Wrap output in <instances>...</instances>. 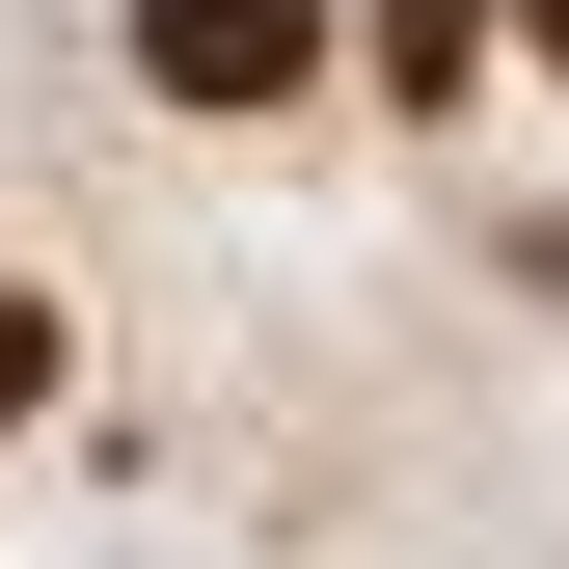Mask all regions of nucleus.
I'll use <instances>...</instances> for the list:
<instances>
[{
  "mask_svg": "<svg viewBox=\"0 0 569 569\" xmlns=\"http://www.w3.org/2000/svg\"><path fill=\"white\" fill-rule=\"evenodd\" d=\"M136 54H163L190 109H299L326 82V0H136Z\"/></svg>",
  "mask_w": 569,
  "mask_h": 569,
  "instance_id": "1",
  "label": "nucleus"
},
{
  "mask_svg": "<svg viewBox=\"0 0 569 569\" xmlns=\"http://www.w3.org/2000/svg\"><path fill=\"white\" fill-rule=\"evenodd\" d=\"M28 407H54V299L0 271V435H28Z\"/></svg>",
  "mask_w": 569,
  "mask_h": 569,
  "instance_id": "2",
  "label": "nucleus"
}]
</instances>
